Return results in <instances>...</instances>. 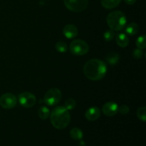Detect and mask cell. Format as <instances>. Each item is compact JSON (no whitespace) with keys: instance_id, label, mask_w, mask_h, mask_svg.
<instances>
[{"instance_id":"obj_1","label":"cell","mask_w":146,"mask_h":146,"mask_svg":"<svg viewBox=\"0 0 146 146\" xmlns=\"http://www.w3.org/2000/svg\"><path fill=\"white\" fill-rule=\"evenodd\" d=\"M107 72L106 64L99 59H91L84 66V73L91 81H98L104 78Z\"/></svg>"},{"instance_id":"obj_2","label":"cell","mask_w":146,"mask_h":146,"mask_svg":"<svg viewBox=\"0 0 146 146\" xmlns=\"http://www.w3.org/2000/svg\"><path fill=\"white\" fill-rule=\"evenodd\" d=\"M50 118L52 125L57 129H64L71 122V115L64 106L56 107Z\"/></svg>"},{"instance_id":"obj_3","label":"cell","mask_w":146,"mask_h":146,"mask_svg":"<svg viewBox=\"0 0 146 146\" xmlns=\"http://www.w3.org/2000/svg\"><path fill=\"white\" fill-rule=\"evenodd\" d=\"M106 22L113 31H121L126 24V17L122 11H113L107 16Z\"/></svg>"},{"instance_id":"obj_4","label":"cell","mask_w":146,"mask_h":146,"mask_svg":"<svg viewBox=\"0 0 146 146\" xmlns=\"http://www.w3.org/2000/svg\"><path fill=\"white\" fill-rule=\"evenodd\" d=\"M89 46L84 40H74L70 44V51L76 56H83L88 53Z\"/></svg>"},{"instance_id":"obj_5","label":"cell","mask_w":146,"mask_h":146,"mask_svg":"<svg viewBox=\"0 0 146 146\" xmlns=\"http://www.w3.org/2000/svg\"><path fill=\"white\" fill-rule=\"evenodd\" d=\"M61 99V92L56 88H53L46 93L44 101L47 106H54L59 103Z\"/></svg>"},{"instance_id":"obj_6","label":"cell","mask_w":146,"mask_h":146,"mask_svg":"<svg viewBox=\"0 0 146 146\" xmlns=\"http://www.w3.org/2000/svg\"><path fill=\"white\" fill-rule=\"evenodd\" d=\"M66 7L70 11L81 12L87 8L88 0H64Z\"/></svg>"},{"instance_id":"obj_7","label":"cell","mask_w":146,"mask_h":146,"mask_svg":"<svg viewBox=\"0 0 146 146\" xmlns=\"http://www.w3.org/2000/svg\"><path fill=\"white\" fill-rule=\"evenodd\" d=\"M19 102L24 108H31L36 102V98L33 94L29 92L21 93L19 95Z\"/></svg>"},{"instance_id":"obj_8","label":"cell","mask_w":146,"mask_h":146,"mask_svg":"<svg viewBox=\"0 0 146 146\" xmlns=\"http://www.w3.org/2000/svg\"><path fill=\"white\" fill-rule=\"evenodd\" d=\"M17 100L15 96L10 93L4 94L0 97V106L5 109H11L17 105Z\"/></svg>"},{"instance_id":"obj_9","label":"cell","mask_w":146,"mask_h":146,"mask_svg":"<svg viewBox=\"0 0 146 146\" xmlns=\"http://www.w3.org/2000/svg\"><path fill=\"white\" fill-rule=\"evenodd\" d=\"M104 114L106 116L111 117L115 115L118 112V106L113 101H109L104 105L102 108Z\"/></svg>"},{"instance_id":"obj_10","label":"cell","mask_w":146,"mask_h":146,"mask_svg":"<svg viewBox=\"0 0 146 146\" xmlns=\"http://www.w3.org/2000/svg\"><path fill=\"white\" fill-rule=\"evenodd\" d=\"M101 115V111L96 106H92L88 108L85 113L86 119L89 121H95L98 119Z\"/></svg>"},{"instance_id":"obj_11","label":"cell","mask_w":146,"mask_h":146,"mask_svg":"<svg viewBox=\"0 0 146 146\" xmlns=\"http://www.w3.org/2000/svg\"><path fill=\"white\" fill-rule=\"evenodd\" d=\"M78 31L77 27L73 24H68V25L65 26L63 29L64 35L68 39L75 38L78 35Z\"/></svg>"},{"instance_id":"obj_12","label":"cell","mask_w":146,"mask_h":146,"mask_svg":"<svg viewBox=\"0 0 146 146\" xmlns=\"http://www.w3.org/2000/svg\"><path fill=\"white\" fill-rule=\"evenodd\" d=\"M116 43L120 47H126L129 44V38L127 35L123 33H120L116 36Z\"/></svg>"},{"instance_id":"obj_13","label":"cell","mask_w":146,"mask_h":146,"mask_svg":"<svg viewBox=\"0 0 146 146\" xmlns=\"http://www.w3.org/2000/svg\"><path fill=\"white\" fill-rule=\"evenodd\" d=\"M121 0H101L103 7L108 9H111L119 5Z\"/></svg>"},{"instance_id":"obj_14","label":"cell","mask_w":146,"mask_h":146,"mask_svg":"<svg viewBox=\"0 0 146 146\" xmlns=\"http://www.w3.org/2000/svg\"><path fill=\"white\" fill-rule=\"evenodd\" d=\"M106 60L110 65H115L119 61V55L115 52H110L106 56Z\"/></svg>"},{"instance_id":"obj_15","label":"cell","mask_w":146,"mask_h":146,"mask_svg":"<svg viewBox=\"0 0 146 146\" xmlns=\"http://www.w3.org/2000/svg\"><path fill=\"white\" fill-rule=\"evenodd\" d=\"M139 31V27L136 23L132 22L128 24L125 28V32L130 36H133L136 34Z\"/></svg>"},{"instance_id":"obj_16","label":"cell","mask_w":146,"mask_h":146,"mask_svg":"<svg viewBox=\"0 0 146 146\" xmlns=\"http://www.w3.org/2000/svg\"><path fill=\"white\" fill-rule=\"evenodd\" d=\"M50 115V110L46 106H41L38 110V116L41 120H46Z\"/></svg>"},{"instance_id":"obj_17","label":"cell","mask_w":146,"mask_h":146,"mask_svg":"<svg viewBox=\"0 0 146 146\" xmlns=\"http://www.w3.org/2000/svg\"><path fill=\"white\" fill-rule=\"evenodd\" d=\"M70 135L74 140H81L83 138L82 131L78 128H74L70 131Z\"/></svg>"},{"instance_id":"obj_18","label":"cell","mask_w":146,"mask_h":146,"mask_svg":"<svg viewBox=\"0 0 146 146\" xmlns=\"http://www.w3.org/2000/svg\"><path fill=\"white\" fill-rule=\"evenodd\" d=\"M145 36L143 35L141 36L138 37L136 40V46L138 47L140 49H144V48L146 47V43H145Z\"/></svg>"},{"instance_id":"obj_19","label":"cell","mask_w":146,"mask_h":146,"mask_svg":"<svg viewBox=\"0 0 146 146\" xmlns=\"http://www.w3.org/2000/svg\"><path fill=\"white\" fill-rule=\"evenodd\" d=\"M55 48L57 51L60 53H64L67 51V45L64 41H60L56 44Z\"/></svg>"},{"instance_id":"obj_20","label":"cell","mask_w":146,"mask_h":146,"mask_svg":"<svg viewBox=\"0 0 146 146\" xmlns=\"http://www.w3.org/2000/svg\"><path fill=\"white\" fill-rule=\"evenodd\" d=\"M137 115H138V118L141 120L143 122H145L146 121V108L145 106L141 107L138 108L137 111Z\"/></svg>"},{"instance_id":"obj_21","label":"cell","mask_w":146,"mask_h":146,"mask_svg":"<svg viewBox=\"0 0 146 146\" xmlns=\"http://www.w3.org/2000/svg\"><path fill=\"white\" fill-rule=\"evenodd\" d=\"M64 107L66 108L68 111L69 110H72L74 108H75L76 106V102L74 98H68L66 101L65 104H64Z\"/></svg>"},{"instance_id":"obj_22","label":"cell","mask_w":146,"mask_h":146,"mask_svg":"<svg viewBox=\"0 0 146 146\" xmlns=\"http://www.w3.org/2000/svg\"><path fill=\"white\" fill-rule=\"evenodd\" d=\"M114 36H115V34H114V32L113 30H108V31H106L104 34V38H105L106 41H111V40L113 39Z\"/></svg>"},{"instance_id":"obj_23","label":"cell","mask_w":146,"mask_h":146,"mask_svg":"<svg viewBox=\"0 0 146 146\" xmlns=\"http://www.w3.org/2000/svg\"><path fill=\"white\" fill-rule=\"evenodd\" d=\"M129 107L126 105H123L121 107H118V112L122 115H127L129 113Z\"/></svg>"},{"instance_id":"obj_24","label":"cell","mask_w":146,"mask_h":146,"mask_svg":"<svg viewBox=\"0 0 146 146\" xmlns=\"http://www.w3.org/2000/svg\"><path fill=\"white\" fill-rule=\"evenodd\" d=\"M133 57L135 58L138 59V58H142L143 56V52L142 49L136 48V49L134 50L133 52Z\"/></svg>"},{"instance_id":"obj_25","label":"cell","mask_w":146,"mask_h":146,"mask_svg":"<svg viewBox=\"0 0 146 146\" xmlns=\"http://www.w3.org/2000/svg\"><path fill=\"white\" fill-rule=\"evenodd\" d=\"M124 1H125L127 4H129V5H133V4H135V1H136V0H124Z\"/></svg>"}]
</instances>
